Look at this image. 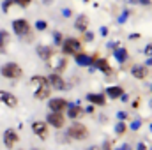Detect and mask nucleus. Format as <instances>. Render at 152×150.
Returning a JSON list of instances; mask_svg holds the SVG:
<instances>
[{
    "label": "nucleus",
    "mask_w": 152,
    "mask_h": 150,
    "mask_svg": "<svg viewBox=\"0 0 152 150\" xmlns=\"http://www.w3.org/2000/svg\"><path fill=\"white\" fill-rule=\"evenodd\" d=\"M30 85H32V90H34V97L37 101H44V99H50L51 95V88L48 85V79L46 76L36 74L30 78Z\"/></svg>",
    "instance_id": "f257e3e1"
},
{
    "label": "nucleus",
    "mask_w": 152,
    "mask_h": 150,
    "mask_svg": "<svg viewBox=\"0 0 152 150\" xmlns=\"http://www.w3.org/2000/svg\"><path fill=\"white\" fill-rule=\"evenodd\" d=\"M46 67L55 74H62L67 67V57L62 53H51L46 60Z\"/></svg>",
    "instance_id": "f03ea898"
},
{
    "label": "nucleus",
    "mask_w": 152,
    "mask_h": 150,
    "mask_svg": "<svg viewBox=\"0 0 152 150\" xmlns=\"http://www.w3.org/2000/svg\"><path fill=\"white\" fill-rule=\"evenodd\" d=\"M66 134L73 141H83V140L88 138V127L85 124L78 122V120H73V124L66 129Z\"/></svg>",
    "instance_id": "7ed1b4c3"
},
{
    "label": "nucleus",
    "mask_w": 152,
    "mask_h": 150,
    "mask_svg": "<svg viewBox=\"0 0 152 150\" xmlns=\"http://www.w3.org/2000/svg\"><path fill=\"white\" fill-rule=\"evenodd\" d=\"M12 32L20 39H25L27 42L32 41V25L23 18H18V20L12 21Z\"/></svg>",
    "instance_id": "20e7f679"
},
{
    "label": "nucleus",
    "mask_w": 152,
    "mask_h": 150,
    "mask_svg": "<svg viewBox=\"0 0 152 150\" xmlns=\"http://www.w3.org/2000/svg\"><path fill=\"white\" fill-rule=\"evenodd\" d=\"M0 74L4 78H7V79H18V78L23 76V69L16 62H7L0 67Z\"/></svg>",
    "instance_id": "39448f33"
},
{
    "label": "nucleus",
    "mask_w": 152,
    "mask_h": 150,
    "mask_svg": "<svg viewBox=\"0 0 152 150\" xmlns=\"http://www.w3.org/2000/svg\"><path fill=\"white\" fill-rule=\"evenodd\" d=\"M60 48H62V55H73L75 57L76 53H80L81 51V41L80 39H75V37H67L62 41V44H60Z\"/></svg>",
    "instance_id": "423d86ee"
},
{
    "label": "nucleus",
    "mask_w": 152,
    "mask_h": 150,
    "mask_svg": "<svg viewBox=\"0 0 152 150\" xmlns=\"http://www.w3.org/2000/svg\"><path fill=\"white\" fill-rule=\"evenodd\" d=\"M48 125H51V127H55V129H62L64 125H66V115L64 113H48V117H46V120H44Z\"/></svg>",
    "instance_id": "0eeeda50"
},
{
    "label": "nucleus",
    "mask_w": 152,
    "mask_h": 150,
    "mask_svg": "<svg viewBox=\"0 0 152 150\" xmlns=\"http://www.w3.org/2000/svg\"><path fill=\"white\" fill-rule=\"evenodd\" d=\"M46 79H48V85H50L51 90H66V88H69V87H67V81L62 78V74L51 73Z\"/></svg>",
    "instance_id": "6e6552de"
},
{
    "label": "nucleus",
    "mask_w": 152,
    "mask_h": 150,
    "mask_svg": "<svg viewBox=\"0 0 152 150\" xmlns=\"http://www.w3.org/2000/svg\"><path fill=\"white\" fill-rule=\"evenodd\" d=\"M67 104L69 103L64 97H51L48 101V108H50V111H53V113H66Z\"/></svg>",
    "instance_id": "1a4fd4ad"
},
{
    "label": "nucleus",
    "mask_w": 152,
    "mask_h": 150,
    "mask_svg": "<svg viewBox=\"0 0 152 150\" xmlns=\"http://www.w3.org/2000/svg\"><path fill=\"white\" fill-rule=\"evenodd\" d=\"M32 133L41 138V140H48V134H50V131H48V124L44 122V120H34L32 122Z\"/></svg>",
    "instance_id": "9d476101"
},
{
    "label": "nucleus",
    "mask_w": 152,
    "mask_h": 150,
    "mask_svg": "<svg viewBox=\"0 0 152 150\" xmlns=\"http://www.w3.org/2000/svg\"><path fill=\"white\" fill-rule=\"evenodd\" d=\"M2 140H4L5 149H14L16 143L20 141V136H18V133H16L14 129H7V131H4V134H2Z\"/></svg>",
    "instance_id": "9b49d317"
},
{
    "label": "nucleus",
    "mask_w": 152,
    "mask_h": 150,
    "mask_svg": "<svg viewBox=\"0 0 152 150\" xmlns=\"http://www.w3.org/2000/svg\"><path fill=\"white\" fill-rule=\"evenodd\" d=\"M18 97L12 94V92H9V90H0V104H4V106H7V108H16L18 106Z\"/></svg>",
    "instance_id": "f8f14e48"
},
{
    "label": "nucleus",
    "mask_w": 152,
    "mask_h": 150,
    "mask_svg": "<svg viewBox=\"0 0 152 150\" xmlns=\"http://www.w3.org/2000/svg\"><path fill=\"white\" fill-rule=\"evenodd\" d=\"M66 113H67V117H69L71 120H78L80 117H83V115H85L83 108H81L80 104H76V103H69V104H67V108H66Z\"/></svg>",
    "instance_id": "ddd939ff"
},
{
    "label": "nucleus",
    "mask_w": 152,
    "mask_h": 150,
    "mask_svg": "<svg viewBox=\"0 0 152 150\" xmlns=\"http://www.w3.org/2000/svg\"><path fill=\"white\" fill-rule=\"evenodd\" d=\"M85 99H87L88 104H92V106H104V104H106V95H104L103 92H101V94L90 92V94H87Z\"/></svg>",
    "instance_id": "4468645a"
},
{
    "label": "nucleus",
    "mask_w": 152,
    "mask_h": 150,
    "mask_svg": "<svg viewBox=\"0 0 152 150\" xmlns=\"http://www.w3.org/2000/svg\"><path fill=\"white\" fill-rule=\"evenodd\" d=\"M88 27H90V20H88V16H87V14H80V16H76L75 28L78 30V32L85 34V32L88 30Z\"/></svg>",
    "instance_id": "2eb2a0df"
},
{
    "label": "nucleus",
    "mask_w": 152,
    "mask_h": 150,
    "mask_svg": "<svg viewBox=\"0 0 152 150\" xmlns=\"http://www.w3.org/2000/svg\"><path fill=\"white\" fill-rule=\"evenodd\" d=\"M131 74H133V78H136V79H145L149 76V67H145L143 64L133 66L131 67Z\"/></svg>",
    "instance_id": "dca6fc26"
},
{
    "label": "nucleus",
    "mask_w": 152,
    "mask_h": 150,
    "mask_svg": "<svg viewBox=\"0 0 152 150\" xmlns=\"http://www.w3.org/2000/svg\"><path fill=\"white\" fill-rule=\"evenodd\" d=\"M103 94H104L108 99H120V95L124 94V88H122L120 85H112V87H108Z\"/></svg>",
    "instance_id": "f3484780"
},
{
    "label": "nucleus",
    "mask_w": 152,
    "mask_h": 150,
    "mask_svg": "<svg viewBox=\"0 0 152 150\" xmlns=\"http://www.w3.org/2000/svg\"><path fill=\"white\" fill-rule=\"evenodd\" d=\"M75 62L76 66H80V67H90V64H92V55H87V53H76L75 55Z\"/></svg>",
    "instance_id": "a211bd4d"
},
{
    "label": "nucleus",
    "mask_w": 152,
    "mask_h": 150,
    "mask_svg": "<svg viewBox=\"0 0 152 150\" xmlns=\"http://www.w3.org/2000/svg\"><path fill=\"white\" fill-rule=\"evenodd\" d=\"M113 57H115V60H117L118 64H126V62H127V58H129V51H127L126 48L117 46V48L113 50Z\"/></svg>",
    "instance_id": "6ab92c4d"
},
{
    "label": "nucleus",
    "mask_w": 152,
    "mask_h": 150,
    "mask_svg": "<svg viewBox=\"0 0 152 150\" xmlns=\"http://www.w3.org/2000/svg\"><path fill=\"white\" fill-rule=\"evenodd\" d=\"M9 41H11V34L7 30H0V53H5L7 51Z\"/></svg>",
    "instance_id": "aec40b11"
},
{
    "label": "nucleus",
    "mask_w": 152,
    "mask_h": 150,
    "mask_svg": "<svg viewBox=\"0 0 152 150\" xmlns=\"http://www.w3.org/2000/svg\"><path fill=\"white\" fill-rule=\"evenodd\" d=\"M51 53H53V50H51L50 46H42V44H39V46H37V55H39V58H41V60H44V62H46V60H48V57H50Z\"/></svg>",
    "instance_id": "412c9836"
},
{
    "label": "nucleus",
    "mask_w": 152,
    "mask_h": 150,
    "mask_svg": "<svg viewBox=\"0 0 152 150\" xmlns=\"http://www.w3.org/2000/svg\"><path fill=\"white\" fill-rule=\"evenodd\" d=\"M126 131H127V125H126V122H117V125H115V134H118V136H122V134H126Z\"/></svg>",
    "instance_id": "4be33fe9"
},
{
    "label": "nucleus",
    "mask_w": 152,
    "mask_h": 150,
    "mask_svg": "<svg viewBox=\"0 0 152 150\" xmlns=\"http://www.w3.org/2000/svg\"><path fill=\"white\" fill-rule=\"evenodd\" d=\"M34 28L37 30V32H44L46 28H48V21H44V20H39L34 23Z\"/></svg>",
    "instance_id": "5701e85b"
},
{
    "label": "nucleus",
    "mask_w": 152,
    "mask_h": 150,
    "mask_svg": "<svg viewBox=\"0 0 152 150\" xmlns=\"http://www.w3.org/2000/svg\"><path fill=\"white\" fill-rule=\"evenodd\" d=\"M129 14H131V12H129V9H126V11H122V14L118 16V20H117V23H118V25H122V23H126V20L129 18Z\"/></svg>",
    "instance_id": "b1692460"
},
{
    "label": "nucleus",
    "mask_w": 152,
    "mask_h": 150,
    "mask_svg": "<svg viewBox=\"0 0 152 150\" xmlns=\"http://www.w3.org/2000/svg\"><path fill=\"white\" fill-rule=\"evenodd\" d=\"M140 125H142V118H134V120L129 124V127H127V129H131V131H138V129H140Z\"/></svg>",
    "instance_id": "393cba45"
},
{
    "label": "nucleus",
    "mask_w": 152,
    "mask_h": 150,
    "mask_svg": "<svg viewBox=\"0 0 152 150\" xmlns=\"http://www.w3.org/2000/svg\"><path fill=\"white\" fill-rule=\"evenodd\" d=\"M62 41H64V37H62L60 32H53V42H55V46H60Z\"/></svg>",
    "instance_id": "a878e982"
},
{
    "label": "nucleus",
    "mask_w": 152,
    "mask_h": 150,
    "mask_svg": "<svg viewBox=\"0 0 152 150\" xmlns=\"http://www.w3.org/2000/svg\"><path fill=\"white\" fill-rule=\"evenodd\" d=\"M12 5H14V2H12V0H4V2H2V11H4V12H7Z\"/></svg>",
    "instance_id": "bb28decb"
},
{
    "label": "nucleus",
    "mask_w": 152,
    "mask_h": 150,
    "mask_svg": "<svg viewBox=\"0 0 152 150\" xmlns=\"http://www.w3.org/2000/svg\"><path fill=\"white\" fill-rule=\"evenodd\" d=\"M14 5H20V7H28L32 4V0H12Z\"/></svg>",
    "instance_id": "cd10ccee"
},
{
    "label": "nucleus",
    "mask_w": 152,
    "mask_h": 150,
    "mask_svg": "<svg viewBox=\"0 0 152 150\" xmlns=\"http://www.w3.org/2000/svg\"><path fill=\"white\" fill-rule=\"evenodd\" d=\"M62 16H64V18H71V16H73V11H71L69 7H64V9H62Z\"/></svg>",
    "instance_id": "c85d7f7f"
},
{
    "label": "nucleus",
    "mask_w": 152,
    "mask_h": 150,
    "mask_svg": "<svg viewBox=\"0 0 152 150\" xmlns=\"http://www.w3.org/2000/svg\"><path fill=\"white\" fill-rule=\"evenodd\" d=\"M57 140H58V143H69V138H67V134H62V136L58 134V136H57Z\"/></svg>",
    "instance_id": "c756f323"
},
{
    "label": "nucleus",
    "mask_w": 152,
    "mask_h": 150,
    "mask_svg": "<svg viewBox=\"0 0 152 150\" xmlns=\"http://www.w3.org/2000/svg\"><path fill=\"white\" fill-rule=\"evenodd\" d=\"M101 150H113V147H112V141H110V140H106V141L103 143Z\"/></svg>",
    "instance_id": "7c9ffc66"
},
{
    "label": "nucleus",
    "mask_w": 152,
    "mask_h": 150,
    "mask_svg": "<svg viewBox=\"0 0 152 150\" xmlns=\"http://www.w3.org/2000/svg\"><path fill=\"white\" fill-rule=\"evenodd\" d=\"M117 118H118L120 122H124V120L127 118V113H126V111H118V113H117Z\"/></svg>",
    "instance_id": "2f4dec72"
},
{
    "label": "nucleus",
    "mask_w": 152,
    "mask_h": 150,
    "mask_svg": "<svg viewBox=\"0 0 152 150\" xmlns=\"http://www.w3.org/2000/svg\"><path fill=\"white\" fill-rule=\"evenodd\" d=\"M143 53H145L147 57H152V44H147V46H145V50H143Z\"/></svg>",
    "instance_id": "473e14b6"
},
{
    "label": "nucleus",
    "mask_w": 152,
    "mask_h": 150,
    "mask_svg": "<svg viewBox=\"0 0 152 150\" xmlns=\"http://www.w3.org/2000/svg\"><path fill=\"white\" fill-rule=\"evenodd\" d=\"M99 34H101L103 37H106V36L110 34V30H108V27H101V30H99Z\"/></svg>",
    "instance_id": "72a5a7b5"
},
{
    "label": "nucleus",
    "mask_w": 152,
    "mask_h": 150,
    "mask_svg": "<svg viewBox=\"0 0 152 150\" xmlns=\"http://www.w3.org/2000/svg\"><path fill=\"white\" fill-rule=\"evenodd\" d=\"M83 37H85V41H92V39H94V34H92V32H88V30H87V32H85V34H83Z\"/></svg>",
    "instance_id": "f704fd0d"
},
{
    "label": "nucleus",
    "mask_w": 152,
    "mask_h": 150,
    "mask_svg": "<svg viewBox=\"0 0 152 150\" xmlns=\"http://www.w3.org/2000/svg\"><path fill=\"white\" fill-rule=\"evenodd\" d=\"M83 111H85V115H90V113H94V106H92V104H88L87 108H83Z\"/></svg>",
    "instance_id": "c9c22d12"
},
{
    "label": "nucleus",
    "mask_w": 152,
    "mask_h": 150,
    "mask_svg": "<svg viewBox=\"0 0 152 150\" xmlns=\"http://www.w3.org/2000/svg\"><path fill=\"white\" fill-rule=\"evenodd\" d=\"M118 101H122V103H127V101H129V95H127V94L124 92V94L120 95V99H118Z\"/></svg>",
    "instance_id": "e433bc0d"
},
{
    "label": "nucleus",
    "mask_w": 152,
    "mask_h": 150,
    "mask_svg": "<svg viewBox=\"0 0 152 150\" xmlns=\"http://www.w3.org/2000/svg\"><path fill=\"white\" fill-rule=\"evenodd\" d=\"M117 150H131V147H129L127 143H124V145H120V147H118Z\"/></svg>",
    "instance_id": "4c0bfd02"
},
{
    "label": "nucleus",
    "mask_w": 152,
    "mask_h": 150,
    "mask_svg": "<svg viewBox=\"0 0 152 150\" xmlns=\"http://www.w3.org/2000/svg\"><path fill=\"white\" fill-rule=\"evenodd\" d=\"M136 150H147V145H145V143H138Z\"/></svg>",
    "instance_id": "58836bf2"
},
{
    "label": "nucleus",
    "mask_w": 152,
    "mask_h": 150,
    "mask_svg": "<svg viewBox=\"0 0 152 150\" xmlns=\"http://www.w3.org/2000/svg\"><path fill=\"white\" fill-rule=\"evenodd\" d=\"M143 66H145V67H152V57H149V58H147V62H145Z\"/></svg>",
    "instance_id": "ea45409f"
},
{
    "label": "nucleus",
    "mask_w": 152,
    "mask_h": 150,
    "mask_svg": "<svg viewBox=\"0 0 152 150\" xmlns=\"http://www.w3.org/2000/svg\"><path fill=\"white\" fill-rule=\"evenodd\" d=\"M138 4H142V5H151V0H138Z\"/></svg>",
    "instance_id": "a19ab883"
},
{
    "label": "nucleus",
    "mask_w": 152,
    "mask_h": 150,
    "mask_svg": "<svg viewBox=\"0 0 152 150\" xmlns=\"http://www.w3.org/2000/svg\"><path fill=\"white\" fill-rule=\"evenodd\" d=\"M140 37V34H131V36H129V39H138Z\"/></svg>",
    "instance_id": "79ce46f5"
},
{
    "label": "nucleus",
    "mask_w": 152,
    "mask_h": 150,
    "mask_svg": "<svg viewBox=\"0 0 152 150\" xmlns=\"http://www.w3.org/2000/svg\"><path fill=\"white\" fill-rule=\"evenodd\" d=\"M87 150H101V149H99V147H96V145H92L90 149H87Z\"/></svg>",
    "instance_id": "37998d69"
},
{
    "label": "nucleus",
    "mask_w": 152,
    "mask_h": 150,
    "mask_svg": "<svg viewBox=\"0 0 152 150\" xmlns=\"http://www.w3.org/2000/svg\"><path fill=\"white\" fill-rule=\"evenodd\" d=\"M127 4H138V0H126Z\"/></svg>",
    "instance_id": "c03bdc74"
},
{
    "label": "nucleus",
    "mask_w": 152,
    "mask_h": 150,
    "mask_svg": "<svg viewBox=\"0 0 152 150\" xmlns=\"http://www.w3.org/2000/svg\"><path fill=\"white\" fill-rule=\"evenodd\" d=\"M42 2H44V4H46V5H48V4H51V2H53V0H42Z\"/></svg>",
    "instance_id": "a18cd8bd"
},
{
    "label": "nucleus",
    "mask_w": 152,
    "mask_h": 150,
    "mask_svg": "<svg viewBox=\"0 0 152 150\" xmlns=\"http://www.w3.org/2000/svg\"><path fill=\"white\" fill-rule=\"evenodd\" d=\"M149 104H151V108H152V99H151V101H149Z\"/></svg>",
    "instance_id": "49530a36"
},
{
    "label": "nucleus",
    "mask_w": 152,
    "mask_h": 150,
    "mask_svg": "<svg viewBox=\"0 0 152 150\" xmlns=\"http://www.w3.org/2000/svg\"><path fill=\"white\" fill-rule=\"evenodd\" d=\"M83 2H90V0H83Z\"/></svg>",
    "instance_id": "de8ad7c7"
},
{
    "label": "nucleus",
    "mask_w": 152,
    "mask_h": 150,
    "mask_svg": "<svg viewBox=\"0 0 152 150\" xmlns=\"http://www.w3.org/2000/svg\"><path fill=\"white\" fill-rule=\"evenodd\" d=\"M151 131H152V124H151Z\"/></svg>",
    "instance_id": "09e8293b"
},
{
    "label": "nucleus",
    "mask_w": 152,
    "mask_h": 150,
    "mask_svg": "<svg viewBox=\"0 0 152 150\" xmlns=\"http://www.w3.org/2000/svg\"><path fill=\"white\" fill-rule=\"evenodd\" d=\"M151 92H152V85H151Z\"/></svg>",
    "instance_id": "8fccbe9b"
},
{
    "label": "nucleus",
    "mask_w": 152,
    "mask_h": 150,
    "mask_svg": "<svg viewBox=\"0 0 152 150\" xmlns=\"http://www.w3.org/2000/svg\"><path fill=\"white\" fill-rule=\"evenodd\" d=\"M34 150H39V149H34Z\"/></svg>",
    "instance_id": "3c124183"
},
{
    "label": "nucleus",
    "mask_w": 152,
    "mask_h": 150,
    "mask_svg": "<svg viewBox=\"0 0 152 150\" xmlns=\"http://www.w3.org/2000/svg\"><path fill=\"white\" fill-rule=\"evenodd\" d=\"M151 150H152V149H151Z\"/></svg>",
    "instance_id": "603ef678"
}]
</instances>
